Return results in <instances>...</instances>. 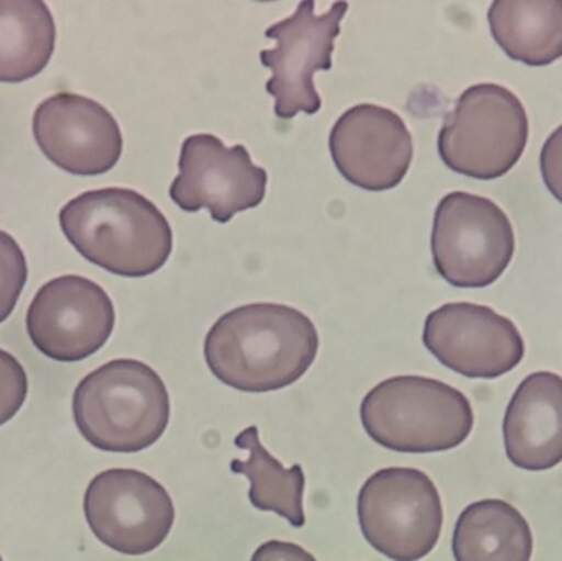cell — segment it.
I'll return each instance as SVG.
<instances>
[{
    "instance_id": "1",
    "label": "cell",
    "mask_w": 562,
    "mask_h": 561,
    "mask_svg": "<svg viewBox=\"0 0 562 561\" xmlns=\"http://www.w3.org/2000/svg\"><path fill=\"white\" fill-rule=\"evenodd\" d=\"M319 351L316 326L279 303H252L221 316L204 358L217 381L240 392L280 391L300 381Z\"/></svg>"
},
{
    "instance_id": "2",
    "label": "cell",
    "mask_w": 562,
    "mask_h": 561,
    "mask_svg": "<svg viewBox=\"0 0 562 561\" xmlns=\"http://www.w3.org/2000/svg\"><path fill=\"white\" fill-rule=\"evenodd\" d=\"M59 224L85 259L115 276H151L173 250L167 217L144 194L127 188L79 194L59 211Z\"/></svg>"
},
{
    "instance_id": "3",
    "label": "cell",
    "mask_w": 562,
    "mask_h": 561,
    "mask_svg": "<svg viewBox=\"0 0 562 561\" xmlns=\"http://www.w3.org/2000/svg\"><path fill=\"white\" fill-rule=\"evenodd\" d=\"M72 415L79 434L98 450L138 453L164 437L170 395L150 366L115 359L79 382Z\"/></svg>"
},
{
    "instance_id": "4",
    "label": "cell",
    "mask_w": 562,
    "mask_h": 561,
    "mask_svg": "<svg viewBox=\"0 0 562 561\" xmlns=\"http://www.w3.org/2000/svg\"><path fill=\"white\" fill-rule=\"evenodd\" d=\"M363 430L396 453H439L464 444L474 428L471 402L458 389L419 375L386 379L360 404Z\"/></svg>"
},
{
    "instance_id": "5",
    "label": "cell",
    "mask_w": 562,
    "mask_h": 561,
    "mask_svg": "<svg viewBox=\"0 0 562 561\" xmlns=\"http://www.w3.org/2000/svg\"><path fill=\"white\" fill-rule=\"evenodd\" d=\"M527 111L504 86L475 85L459 96L445 117L438 152L446 167L475 180L507 175L528 144Z\"/></svg>"
},
{
    "instance_id": "6",
    "label": "cell",
    "mask_w": 562,
    "mask_h": 561,
    "mask_svg": "<svg viewBox=\"0 0 562 561\" xmlns=\"http://www.w3.org/2000/svg\"><path fill=\"white\" fill-rule=\"evenodd\" d=\"M363 539L393 561L428 557L441 537V496L428 474L385 468L369 478L357 497Z\"/></svg>"
},
{
    "instance_id": "7",
    "label": "cell",
    "mask_w": 562,
    "mask_h": 561,
    "mask_svg": "<svg viewBox=\"0 0 562 561\" xmlns=\"http://www.w3.org/2000/svg\"><path fill=\"white\" fill-rule=\"evenodd\" d=\"M431 253L446 282L458 289H484L510 266L514 227L488 198L452 191L436 207Z\"/></svg>"
},
{
    "instance_id": "8",
    "label": "cell",
    "mask_w": 562,
    "mask_h": 561,
    "mask_svg": "<svg viewBox=\"0 0 562 561\" xmlns=\"http://www.w3.org/2000/svg\"><path fill=\"white\" fill-rule=\"evenodd\" d=\"M347 10L349 3L334 2L327 12L317 15L313 0H304L293 15L266 30L267 38L277 46L262 49L260 61L272 71L267 92L276 98L280 119L319 111L323 101L314 88V72L333 68L334 43Z\"/></svg>"
},
{
    "instance_id": "9",
    "label": "cell",
    "mask_w": 562,
    "mask_h": 561,
    "mask_svg": "<svg viewBox=\"0 0 562 561\" xmlns=\"http://www.w3.org/2000/svg\"><path fill=\"white\" fill-rule=\"evenodd\" d=\"M85 514L92 534L124 556H145L167 540L175 506L158 481L137 470L98 474L85 494Z\"/></svg>"
},
{
    "instance_id": "10",
    "label": "cell",
    "mask_w": 562,
    "mask_h": 561,
    "mask_svg": "<svg viewBox=\"0 0 562 561\" xmlns=\"http://www.w3.org/2000/svg\"><path fill=\"white\" fill-rule=\"evenodd\" d=\"M267 183L266 168L254 164L244 145L226 147L216 135L196 134L181 145L180 173L171 183L170 198L187 213L207 210L216 223L226 224L259 206Z\"/></svg>"
},
{
    "instance_id": "11",
    "label": "cell",
    "mask_w": 562,
    "mask_h": 561,
    "mask_svg": "<svg viewBox=\"0 0 562 561\" xmlns=\"http://www.w3.org/2000/svg\"><path fill=\"white\" fill-rule=\"evenodd\" d=\"M115 310L98 283L79 276L49 280L33 296L26 332L35 348L58 362H78L111 338Z\"/></svg>"
},
{
    "instance_id": "12",
    "label": "cell",
    "mask_w": 562,
    "mask_h": 561,
    "mask_svg": "<svg viewBox=\"0 0 562 561\" xmlns=\"http://www.w3.org/2000/svg\"><path fill=\"white\" fill-rule=\"evenodd\" d=\"M423 343L442 366L469 379L501 378L525 356L515 323L475 303H446L429 313Z\"/></svg>"
},
{
    "instance_id": "13",
    "label": "cell",
    "mask_w": 562,
    "mask_h": 561,
    "mask_svg": "<svg viewBox=\"0 0 562 561\" xmlns=\"http://www.w3.org/2000/svg\"><path fill=\"white\" fill-rule=\"evenodd\" d=\"M36 144L52 164L81 177L108 173L124 148L114 115L92 99L58 92L33 114Z\"/></svg>"
},
{
    "instance_id": "14",
    "label": "cell",
    "mask_w": 562,
    "mask_h": 561,
    "mask_svg": "<svg viewBox=\"0 0 562 561\" xmlns=\"http://www.w3.org/2000/svg\"><path fill=\"white\" fill-rule=\"evenodd\" d=\"M337 171L367 191L393 190L408 173L413 137L396 112L375 104L347 109L329 135Z\"/></svg>"
},
{
    "instance_id": "15",
    "label": "cell",
    "mask_w": 562,
    "mask_h": 561,
    "mask_svg": "<svg viewBox=\"0 0 562 561\" xmlns=\"http://www.w3.org/2000/svg\"><path fill=\"white\" fill-rule=\"evenodd\" d=\"M508 460L527 471H547L562 461V378L528 375L512 397L504 420Z\"/></svg>"
},
{
    "instance_id": "16",
    "label": "cell",
    "mask_w": 562,
    "mask_h": 561,
    "mask_svg": "<svg viewBox=\"0 0 562 561\" xmlns=\"http://www.w3.org/2000/svg\"><path fill=\"white\" fill-rule=\"evenodd\" d=\"M488 23L515 61L548 66L562 58V0H495Z\"/></svg>"
},
{
    "instance_id": "17",
    "label": "cell",
    "mask_w": 562,
    "mask_h": 561,
    "mask_svg": "<svg viewBox=\"0 0 562 561\" xmlns=\"http://www.w3.org/2000/svg\"><path fill=\"white\" fill-rule=\"evenodd\" d=\"M452 553L456 561H530L533 534L512 504L479 501L459 516Z\"/></svg>"
},
{
    "instance_id": "18",
    "label": "cell",
    "mask_w": 562,
    "mask_h": 561,
    "mask_svg": "<svg viewBox=\"0 0 562 561\" xmlns=\"http://www.w3.org/2000/svg\"><path fill=\"white\" fill-rule=\"evenodd\" d=\"M56 26L42 0H0V81L22 82L45 69Z\"/></svg>"
},
{
    "instance_id": "19",
    "label": "cell",
    "mask_w": 562,
    "mask_h": 561,
    "mask_svg": "<svg viewBox=\"0 0 562 561\" xmlns=\"http://www.w3.org/2000/svg\"><path fill=\"white\" fill-rule=\"evenodd\" d=\"M237 448L249 451V461L234 460L231 471L243 474L250 481L249 497L256 509L276 513L293 527H303L304 471L301 464L286 470L270 451L266 450L259 437V428L249 427L237 435Z\"/></svg>"
},
{
    "instance_id": "20",
    "label": "cell",
    "mask_w": 562,
    "mask_h": 561,
    "mask_svg": "<svg viewBox=\"0 0 562 561\" xmlns=\"http://www.w3.org/2000/svg\"><path fill=\"white\" fill-rule=\"evenodd\" d=\"M29 277L26 259L16 240L0 231V323L12 315Z\"/></svg>"
},
{
    "instance_id": "21",
    "label": "cell",
    "mask_w": 562,
    "mask_h": 561,
    "mask_svg": "<svg viewBox=\"0 0 562 561\" xmlns=\"http://www.w3.org/2000/svg\"><path fill=\"white\" fill-rule=\"evenodd\" d=\"M26 394L29 379L25 369L10 352L0 349V427L19 414Z\"/></svg>"
},
{
    "instance_id": "22",
    "label": "cell",
    "mask_w": 562,
    "mask_h": 561,
    "mask_svg": "<svg viewBox=\"0 0 562 561\" xmlns=\"http://www.w3.org/2000/svg\"><path fill=\"white\" fill-rule=\"evenodd\" d=\"M540 168L548 190L562 203V125L544 142Z\"/></svg>"
},
{
    "instance_id": "23",
    "label": "cell",
    "mask_w": 562,
    "mask_h": 561,
    "mask_svg": "<svg viewBox=\"0 0 562 561\" xmlns=\"http://www.w3.org/2000/svg\"><path fill=\"white\" fill-rule=\"evenodd\" d=\"M250 561H317L303 547L280 540H269L262 543L254 553Z\"/></svg>"
},
{
    "instance_id": "24",
    "label": "cell",
    "mask_w": 562,
    "mask_h": 561,
    "mask_svg": "<svg viewBox=\"0 0 562 561\" xmlns=\"http://www.w3.org/2000/svg\"><path fill=\"white\" fill-rule=\"evenodd\" d=\"M0 561H3V560H2V557H0Z\"/></svg>"
}]
</instances>
